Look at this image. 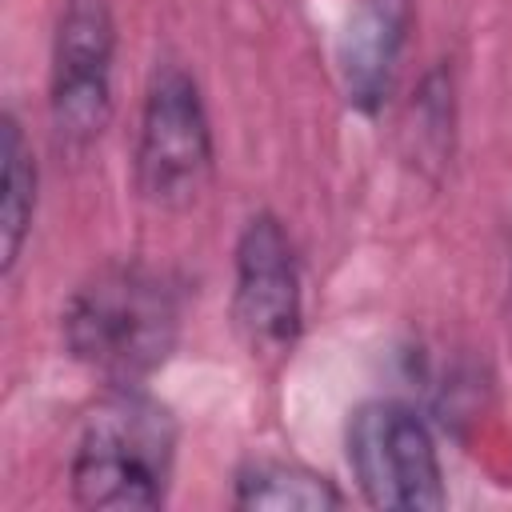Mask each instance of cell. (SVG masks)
Here are the masks:
<instances>
[{"mask_svg": "<svg viewBox=\"0 0 512 512\" xmlns=\"http://www.w3.org/2000/svg\"><path fill=\"white\" fill-rule=\"evenodd\" d=\"M184 320V288L172 272L116 260L96 268L64 304L60 332L88 372L108 388L144 384L176 348Z\"/></svg>", "mask_w": 512, "mask_h": 512, "instance_id": "obj_1", "label": "cell"}, {"mask_svg": "<svg viewBox=\"0 0 512 512\" xmlns=\"http://www.w3.org/2000/svg\"><path fill=\"white\" fill-rule=\"evenodd\" d=\"M176 416L168 404L132 388H108L84 416L72 448L68 484L80 508L152 512L168 500L176 468Z\"/></svg>", "mask_w": 512, "mask_h": 512, "instance_id": "obj_2", "label": "cell"}, {"mask_svg": "<svg viewBox=\"0 0 512 512\" xmlns=\"http://www.w3.org/2000/svg\"><path fill=\"white\" fill-rule=\"evenodd\" d=\"M212 124L196 76L164 60L152 68L136 128V192L160 212H184L212 180Z\"/></svg>", "mask_w": 512, "mask_h": 512, "instance_id": "obj_3", "label": "cell"}, {"mask_svg": "<svg viewBox=\"0 0 512 512\" xmlns=\"http://www.w3.org/2000/svg\"><path fill=\"white\" fill-rule=\"evenodd\" d=\"M348 468L360 496L384 512H432L448 504L432 428L404 400H368L348 416Z\"/></svg>", "mask_w": 512, "mask_h": 512, "instance_id": "obj_4", "label": "cell"}, {"mask_svg": "<svg viewBox=\"0 0 512 512\" xmlns=\"http://www.w3.org/2000/svg\"><path fill=\"white\" fill-rule=\"evenodd\" d=\"M232 324L248 356L260 364L288 360L300 340L304 328L300 260L288 228L272 212L248 216L236 236Z\"/></svg>", "mask_w": 512, "mask_h": 512, "instance_id": "obj_5", "label": "cell"}, {"mask_svg": "<svg viewBox=\"0 0 512 512\" xmlns=\"http://www.w3.org/2000/svg\"><path fill=\"white\" fill-rule=\"evenodd\" d=\"M116 24L104 0H72L52 40V128L60 144L88 148L112 120Z\"/></svg>", "mask_w": 512, "mask_h": 512, "instance_id": "obj_6", "label": "cell"}, {"mask_svg": "<svg viewBox=\"0 0 512 512\" xmlns=\"http://www.w3.org/2000/svg\"><path fill=\"white\" fill-rule=\"evenodd\" d=\"M412 32V0H360L340 32V84L360 116H376L396 84Z\"/></svg>", "mask_w": 512, "mask_h": 512, "instance_id": "obj_7", "label": "cell"}, {"mask_svg": "<svg viewBox=\"0 0 512 512\" xmlns=\"http://www.w3.org/2000/svg\"><path fill=\"white\" fill-rule=\"evenodd\" d=\"M36 216V156L16 120L0 116V272L8 276L24 252Z\"/></svg>", "mask_w": 512, "mask_h": 512, "instance_id": "obj_8", "label": "cell"}, {"mask_svg": "<svg viewBox=\"0 0 512 512\" xmlns=\"http://www.w3.org/2000/svg\"><path fill=\"white\" fill-rule=\"evenodd\" d=\"M232 504L236 508H300V512H328L344 504V492L288 460H248L232 480Z\"/></svg>", "mask_w": 512, "mask_h": 512, "instance_id": "obj_9", "label": "cell"}, {"mask_svg": "<svg viewBox=\"0 0 512 512\" xmlns=\"http://www.w3.org/2000/svg\"><path fill=\"white\" fill-rule=\"evenodd\" d=\"M416 128L420 140L432 144L436 156H444L452 140V76L444 68H432L416 92Z\"/></svg>", "mask_w": 512, "mask_h": 512, "instance_id": "obj_10", "label": "cell"}]
</instances>
